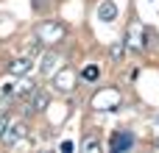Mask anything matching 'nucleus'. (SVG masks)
Returning <instances> with one entry per match:
<instances>
[{"instance_id": "nucleus-1", "label": "nucleus", "mask_w": 159, "mask_h": 153, "mask_svg": "<svg viewBox=\"0 0 159 153\" xmlns=\"http://www.w3.org/2000/svg\"><path fill=\"white\" fill-rule=\"evenodd\" d=\"M64 33H67V28H64L61 22H56V20L39 22V28H36V39H42L45 45H56V42H61Z\"/></svg>"}, {"instance_id": "nucleus-2", "label": "nucleus", "mask_w": 159, "mask_h": 153, "mask_svg": "<svg viewBox=\"0 0 159 153\" xmlns=\"http://www.w3.org/2000/svg\"><path fill=\"white\" fill-rule=\"evenodd\" d=\"M75 70H70V67H61L56 75H53V86L59 89V92H73V86H75Z\"/></svg>"}, {"instance_id": "nucleus-3", "label": "nucleus", "mask_w": 159, "mask_h": 153, "mask_svg": "<svg viewBox=\"0 0 159 153\" xmlns=\"http://www.w3.org/2000/svg\"><path fill=\"white\" fill-rule=\"evenodd\" d=\"M92 103H95V109H109V111H112V109H117V103H120V92H117V89H106V95H103V92L95 95Z\"/></svg>"}, {"instance_id": "nucleus-4", "label": "nucleus", "mask_w": 159, "mask_h": 153, "mask_svg": "<svg viewBox=\"0 0 159 153\" xmlns=\"http://www.w3.org/2000/svg\"><path fill=\"white\" fill-rule=\"evenodd\" d=\"M115 153H120V151H129V148H134V137L129 134V131H117L115 137H112V145H109Z\"/></svg>"}, {"instance_id": "nucleus-5", "label": "nucleus", "mask_w": 159, "mask_h": 153, "mask_svg": "<svg viewBox=\"0 0 159 153\" xmlns=\"http://www.w3.org/2000/svg\"><path fill=\"white\" fill-rule=\"evenodd\" d=\"M98 20L101 22H115L117 20V6L112 0H101L98 3Z\"/></svg>"}, {"instance_id": "nucleus-6", "label": "nucleus", "mask_w": 159, "mask_h": 153, "mask_svg": "<svg viewBox=\"0 0 159 153\" xmlns=\"http://www.w3.org/2000/svg\"><path fill=\"white\" fill-rule=\"evenodd\" d=\"M22 137H25V125H22V123H14V125H8V128H6V134H3V142L11 148V145L22 142Z\"/></svg>"}, {"instance_id": "nucleus-7", "label": "nucleus", "mask_w": 159, "mask_h": 153, "mask_svg": "<svg viewBox=\"0 0 159 153\" xmlns=\"http://www.w3.org/2000/svg\"><path fill=\"white\" fill-rule=\"evenodd\" d=\"M45 109H48V95H45L42 89H34V92H31V100H28V114L45 111Z\"/></svg>"}, {"instance_id": "nucleus-8", "label": "nucleus", "mask_w": 159, "mask_h": 153, "mask_svg": "<svg viewBox=\"0 0 159 153\" xmlns=\"http://www.w3.org/2000/svg\"><path fill=\"white\" fill-rule=\"evenodd\" d=\"M59 64H61V59H59L56 53H45V59H42V75H50V78H53V75L61 70Z\"/></svg>"}, {"instance_id": "nucleus-9", "label": "nucleus", "mask_w": 159, "mask_h": 153, "mask_svg": "<svg viewBox=\"0 0 159 153\" xmlns=\"http://www.w3.org/2000/svg\"><path fill=\"white\" fill-rule=\"evenodd\" d=\"M31 67H34V61H31V59H14V61L8 64V72H11V75H17V78H22V75H28V72H31Z\"/></svg>"}, {"instance_id": "nucleus-10", "label": "nucleus", "mask_w": 159, "mask_h": 153, "mask_svg": "<svg viewBox=\"0 0 159 153\" xmlns=\"http://www.w3.org/2000/svg\"><path fill=\"white\" fill-rule=\"evenodd\" d=\"M31 92H34V84L31 81H20L14 86V98H22V95H31Z\"/></svg>"}, {"instance_id": "nucleus-11", "label": "nucleus", "mask_w": 159, "mask_h": 153, "mask_svg": "<svg viewBox=\"0 0 159 153\" xmlns=\"http://www.w3.org/2000/svg\"><path fill=\"white\" fill-rule=\"evenodd\" d=\"M98 75H101V70H98L95 64H89V67H84V72H81V78H84V81H95Z\"/></svg>"}, {"instance_id": "nucleus-12", "label": "nucleus", "mask_w": 159, "mask_h": 153, "mask_svg": "<svg viewBox=\"0 0 159 153\" xmlns=\"http://www.w3.org/2000/svg\"><path fill=\"white\" fill-rule=\"evenodd\" d=\"M123 50H126V42H117V45L112 47V59L120 61V59H123Z\"/></svg>"}, {"instance_id": "nucleus-13", "label": "nucleus", "mask_w": 159, "mask_h": 153, "mask_svg": "<svg viewBox=\"0 0 159 153\" xmlns=\"http://www.w3.org/2000/svg\"><path fill=\"white\" fill-rule=\"evenodd\" d=\"M81 148H84V151H98L101 145H98V139H92V137H89V139H84V142H81Z\"/></svg>"}, {"instance_id": "nucleus-14", "label": "nucleus", "mask_w": 159, "mask_h": 153, "mask_svg": "<svg viewBox=\"0 0 159 153\" xmlns=\"http://www.w3.org/2000/svg\"><path fill=\"white\" fill-rule=\"evenodd\" d=\"M6 128H8V117L0 114V139H3V134H6Z\"/></svg>"}, {"instance_id": "nucleus-15", "label": "nucleus", "mask_w": 159, "mask_h": 153, "mask_svg": "<svg viewBox=\"0 0 159 153\" xmlns=\"http://www.w3.org/2000/svg\"><path fill=\"white\" fill-rule=\"evenodd\" d=\"M73 148H75L73 142H61V151H64V153H70V151H73Z\"/></svg>"}, {"instance_id": "nucleus-16", "label": "nucleus", "mask_w": 159, "mask_h": 153, "mask_svg": "<svg viewBox=\"0 0 159 153\" xmlns=\"http://www.w3.org/2000/svg\"><path fill=\"white\" fill-rule=\"evenodd\" d=\"M157 148H159V139H157Z\"/></svg>"}]
</instances>
